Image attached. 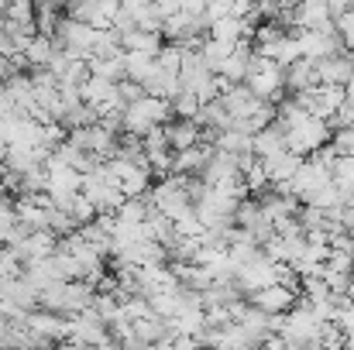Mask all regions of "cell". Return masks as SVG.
<instances>
[{
	"instance_id": "6da1fadb",
	"label": "cell",
	"mask_w": 354,
	"mask_h": 350,
	"mask_svg": "<svg viewBox=\"0 0 354 350\" xmlns=\"http://www.w3.org/2000/svg\"><path fill=\"white\" fill-rule=\"evenodd\" d=\"M330 137H334L330 124L310 117V120H303L299 127H292V130L286 134V151H289V155H299V158H310L313 151H320L324 144H330Z\"/></svg>"
},
{
	"instance_id": "7a4b0ae2",
	"label": "cell",
	"mask_w": 354,
	"mask_h": 350,
	"mask_svg": "<svg viewBox=\"0 0 354 350\" xmlns=\"http://www.w3.org/2000/svg\"><path fill=\"white\" fill-rule=\"evenodd\" d=\"M313 76H317L320 86H337V90H344L354 79V52L341 48V52H334V55H327V59H317V62H313Z\"/></svg>"
},
{
	"instance_id": "3957f363",
	"label": "cell",
	"mask_w": 354,
	"mask_h": 350,
	"mask_svg": "<svg viewBox=\"0 0 354 350\" xmlns=\"http://www.w3.org/2000/svg\"><path fill=\"white\" fill-rule=\"evenodd\" d=\"M248 306L258 309V313H265V316H286V313H292V306H296V292H289V289H282V285H268V289L248 295Z\"/></svg>"
},
{
	"instance_id": "277c9868",
	"label": "cell",
	"mask_w": 354,
	"mask_h": 350,
	"mask_svg": "<svg viewBox=\"0 0 354 350\" xmlns=\"http://www.w3.org/2000/svg\"><path fill=\"white\" fill-rule=\"evenodd\" d=\"M330 148H334L341 158H354V127H348V130H334Z\"/></svg>"
},
{
	"instance_id": "5b68a950",
	"label": "cell",
	"mask_w": 354,
	"mask_h": 350,
	"mask_svg": "<svg viewBox=\"0 0 354 350\" xmlns=\"http://www.w3.org/2000/svg\"><path fill=\"white\" fill-rule=\"evenodd\" d=\"M169 134H172V144H176V148H189V144H193V137L200 134V127H196L193 120H186V124L172 127Z\"/></svg>"
},
{
	"instance_id": "8992f818",
	"label": "cell",
	"mask_w": 354,
	"mask_h": 350,
	"mask_svg": "<svg viewBox=\"0 0 354 350\" xmlns=\"http://www.w3.org/2000/svg\"><path fill=\"white\" fill-rule=\"evenodd\" d=\"M203 155L207 151H200V148H186V155H179V168H196V162H203Z\"/></svg>"
}]
</instances>
